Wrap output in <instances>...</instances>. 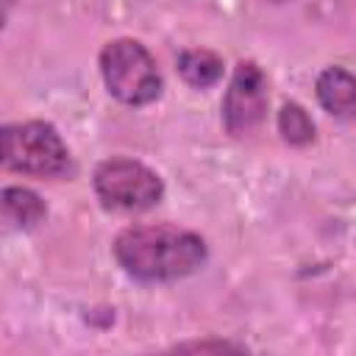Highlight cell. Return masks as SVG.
<instances>
[{"label": "cell", "instance_id": "10", "mask_svg": "<svg viewBox=\"0 0 356 356\" xmlns=\"http://www.w3.org/2000/svg\"><path fill=\"white\" fill-rule=\"evenodd\" d=\"M175 350H214V353H222V350H242L239 345H231V342H186V345H178Z\"/></svg>", "mask_w": 356, "mask_h": 356}, {"label": "cell", "instance_id": "1", "mask_svg": "<svg viewBox=\"0 0 356 356\" xmlns=\"http://www.w3.org/2000/svg\"><path fill=\"white\" fill-rule=\"evenodd\" d=\"M114 253L134 278L172 281L203 264L206 245L197 234L175 225H136L117 236Z\"/></svg>", "mask_w": 356, "mask_h": 356}, {"label": "cell", "instance_id": "4", "mask_svg": "<svg viewBox=\"0 0 356 356\" xmlns=\"http://www.w3.org/2000/svg\"><path fill=\"white\" fill-rule=\"evenodd\" d=\"M95 192L106 209L142 211L159 203L164 186H161V178L145 164L131 159H111L97 167Z\"/></svg>", "mask_w": 356, "mask_h": 356}, {"label": "cell", "instance_id": "8", "mask_svg": "<svg viewBox=\"0 0 356 356\" xmlns=\"http://www.w3.org/2000/svg\"><path fill=\"white\" fill-rule=\"evenodd\" d=\"M178 67H181V75L186 78V83H192L197 89L217 83L222 75V58L211 50H186L181 56Z\"/></svg>", "mask_w": 356, "mask_h": 356}, {"label": "cell", "instance_id": "3", "mask_svg": "<svg viewBox=\"0 0 356 356\" xmlns=\"http://www.w3.org/2000/svg\"><path fill=\"white\" fill-rule=\"evenodd\" d=\"M3 164L14 172L58 178L70 172V153L47 122H19L3 128Z\"/></svg>", "mask_w": 356, "mask_h": 356}, {"label": "cell", "instance_id": "9", "mask_svg": "<svg viewBox=\"0 0 356 356\" xmlns=\"http://www.w3.org/2000/svg\"><path fill=\"white\" fill-rule=\"evenodd\" d=\"M278 131L289 145H309L314 139V125L298 103H286L278 114Z\"/></svg>", "mask_w": 356, "mask_h": 356}, {"label": "cell", "instance_id": "2", "mask_svg": "<svg viewBox=\"0 0 356 356\" xmlns=\"http://www.w3.org/2000/svg\"><path fill=\"white\" fill-rule=\"evenodd\" d=\"M100 70L108 92L128 106H145L161 95L156 61L134 39H117L106 44L100 53Z\"/></svg>", "mask_w": 356, "mask_h": 356}, {"label": "cell", "instance_id": "5", "mask_svg": "<svg viewBox=\"0 0 356 356\" xmlns=\"http://www.w3.org/2000/svg\"><path fill=\"white\" fill-rule=\"evenodd\" d=\"M267 111V81L264 72L253 61H242L234 70V78L228 83L225 100H222V120L228 134L245 136L250 134Z\"/></svg>", "mask_w": 356, "mask_h": 356}, {"label": "cell", "instance_id": "7", "mask_svg": "<svg viewBox=\"0 0 356 356\" xmlns=\"http://www.w3.org/2000/svg\"><path fill=\"white\" fill-rule=\"evenodd\" d=\"M47 214L44 203L39 200L36 192L22 189V186H8L3 192V217L6 222L17 225V228H31L36 222H42V217Z\"/></svg>", "mask_w": 356, "mask_h": 356}, {"label": "cell", "instance_id": "6", "mask_svg": "<svg viewBox=\"0 0 356 356\" xmlns=\"http://www.w3.org/2000/svg\"><path fill=\"white\" fill-rule=\"evenodd\" d=\"M317 100L334 117L356 120V75L342 67H328L317 78Z\"/></svg>", "mask_w": 356, "mask_h": 356}]
</instances>
